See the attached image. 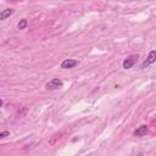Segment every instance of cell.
I'll list each match as a JSON object with an SVG mask.
<instances>
[{"label": "cell", "mask_w": 156, "mask_h": 156, "mask_svg": "<svg viewBox=\"0 0 156 156\" xmlns=\"http://www.w3.org/2000/svg\"><path fill=\"white\" fill-rule=\"evenodd\" d=\"M136 58H138L136 55H129L128 57H126V58L123 60V63H122L123 68H124V69H129V68H132V67L134 66V63L136 62Z\"/></svg>", "instance_id": "cell-1"}, {"label": "cell", "mask_w": 156, "mask_h": 156, "mask_svg": "<svg viewBox=\"0 0 156 156\" xmlns=\"http://www.w3.org/2000/svg\"><path fill=\"white\" fill-rule=\"evenodd\" d=\"M62 80L58 79V78H52L48 84H46V88L50 89V90H55V89H58L62 87Z\"/></svg>", "instance_id": "cell-2"}, {"label": "cell", "mask_w": 156, "mask_h": 156, "mask_svg": "<svg viewBox=\"0 0 156 156\" xmlns=\"http://www.w3.org/2000/svg\"><path fill=\"white\" fill-rule=\"evenodd\" d=\"M155 60H156V51H155V50H152V51H150V54H149V56L146 57V60L143 62L141 68H146V67H149L151 63H154V62H155Z\"/></svg>", "instance_id": "cell-3"}, {"label": "cell", "mask_w": 156, "mask_h": 156, "mask_svg": "<svg viewBox=\"0 0 156 156\" xmlns=\"http://www.w3.org/2000/svg\"><path fill=\"white\" fill-rule=\"evenodd\" d=\"M78 65V61L77 60H72V58H66L61 62V68L63 69H68V68H73Z\"/></svg>", "instance_id": "cell-4"}, {"label": "cell", "mask_w": 156, "mask_h": 156, "mask_svg": "<svg viewBox=\"0 0 156 156\" xmlns=\"http://www.w3.org/2000/svg\"><path fill=\"white\" fill-rule=\"evenodd\" d=\"M147 132H149L147 126L143 124V126H140L138 129H135V130H134V135H135V136H143V135H146V133H147Z\"/></svg>", "instance_id": "cell-5"}, {"label": "cell", "mask_w": 156, "mask_h": 156, "mask_svg": "<svg viewBox=\"0 0 156 156\" xmlns=\"http://www.w3.org/2000/svg\"><path fill=\"white\" fill-rule=\"evenodd\" d=\"M12 13H13V10H12V9H5V10H2V11L0 12V21L6 20V18L10 17Z\"/></svg>", "instance_id": "cell-6"}, {"label": "cell", "mask_w": 156, "mask_h": 156, "mask_svg": "<svg viewBox=\"0 0 156 156\" xmlns=\"http://www.w3.org/2000/svg\"><path fill=\"white\" fill-rule=\"evenodd\" d=\"M27 23H28V22H27V20H26V18H23V20H21V21L18 22L17 28H18V29H24V28L27 27Z\"/></svg>", "instance_id": "cell-7"}, {"label": "cell", "mask_w": 156, "mask_h": 156, "mask_svg": "<svg viewBox=\"0 0 156 156\" xmlns=\"http://www.w3.org/2000/svg\"><path fill=\"white\" fill-rule=\"evenodd\" d=\"M9 135H10L9 132H1V133H0V139H4V138H6V136H9Z\"/></svg>", "instance_id": "cell-8"}, {"label": "cell", "mask_w": 156, "mask_h": 156, "mask_svg": "<svg viewBox=\"0 0 156 156\" xmlns=\"http://www.w3.org/2000/svg\"><path fill=\"white\" fill-rule=\"evenodd\" d=\"M2 106V100H0V107Z\"/></svg>", "instance_id": "cell-9"}]
</instances>
